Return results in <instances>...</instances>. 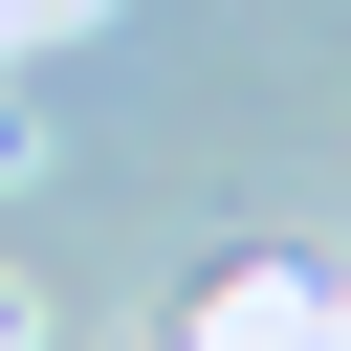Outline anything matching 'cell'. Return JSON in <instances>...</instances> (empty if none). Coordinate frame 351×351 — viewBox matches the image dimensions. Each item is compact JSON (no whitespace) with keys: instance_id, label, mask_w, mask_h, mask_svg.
Here are the masks:
<instances>
[{"instance_id":"obj_1","label":"cell","mask_w":351,"mask_h":351,"mask_svg":"<svg viewBox=\"0 0 351 351\" xmlns=\"http://www.w3.org/2000/svg\"><path fill=\"white\" fill-rule=\"evenodd\" d=\"M0 351H44V285H22V263H0Z\"/></svg>"}]
</instances>
